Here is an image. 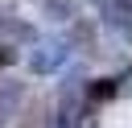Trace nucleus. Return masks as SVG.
<instances>
[{"label": "nucleus", "mask_w": 132, "mask_h": 128, "mask_svg": "<svg viewBox=\"0 0 132 128\" xmlns=\"http://www.w3.org/2000/svg\"><path fill=\"white\" fill-rule=\"evenodd\" d=\"M70 58V45L62 37H37L33 50H29V70L33 74H54L58 66H66Z\"/></svg>", "instance_id": "f257e3e1"}, {"label": "nucleus", "mask_w": 132, "mask_h": 128, "mask_svg": "<svg viewBox=\"0 0 132 128\" xmlns=\"http://www.w3.org/2000/svg\"><path fill=\"white\" fill-rule=\"evenodd\" d=\"M0 41L12 45V41H33V29L25 21H16L12 12H0Z\"/></svg>", "instance_id": "f03ea898"}, {"label": "nucleus", "mask_w": 132, "mask_h": 128, "mask_svg": "<svg viewBox=\"0 0 132 128\" xmlns=\"http://www.w3.org/2000/svg\"><path fill=\"white\" fill-rule=\"evenodd\" d=\"M21 99H25V91H21V83H0V124H8V120L16 116V107H21Z\"/></svg>", "instance_id": "7ed1b4c3"}, {"label": "nucleus", "mask_w": 132, "mask_h": 128, "mask_svg": "<svg viewBox=\"0 0 132 128\" xmlns=\"http://www.w3.org/2000/svg\"><path fill=\"white\" fill-rule=\"evenodd\" d=\"M116 95V78H95V83H87V111H95L103 99H111Z\"/></svg>", "instance_id": "20e7f679"}, {"label": "nucleus", "mask_w": 132, "mask_h": 128, "mask_svg": "<svg viewBox=\"0 0 132 128\" xmlns=\"http://www.w3.org/2000/svg\"><path fill=\"white\" fill-rule=\"evenodd\" d=\"M12 62H16V50L0 41V70H4V66H12Z\"/></svg>", "instance_id": "39448f33"}, {"label": "nucleus", "mask_w": 132, "mask_h": 128, "mask_svg": "<svg viewBox=\"0 0 132 128\" xmlns=\"http://www.w3.org/2000/svg\"><path fill=\"white\" fill-rule=\"evenodd\" d=\"M128 4H132V0H128Z\"/></svg>", "instance_id": "423d86ee"}]
</instances>
